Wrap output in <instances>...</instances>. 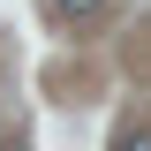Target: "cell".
<instances>
[{
    "mask_svg": "<svg viewBox=\"0 0 151 151\" xmlns=\"http://www.w3.org/2000/svg\"><path fill=\"white\" fill-rule=\"evenodd\" d=\"M0 151H23V144H15V136H8V144H0Z\"/></svg>",
    "mask_w": 151,
    "mask_h": 151,
    "instance_id": "obj_3",
    "label": "cell"
},
{
    "mask_svg": "<svg viewBox=\"0 0 151 151\" xmlns=\"http://www.w3.org/2000/svg\"><path fill=\"white\" fill-rule=\"evenodd\" d=\"M53 8H60V15H68V23H83V15H98L106 0H53Z\"/></svg>",
    "mask_w": 151,
    "mask_h": 151,
    "instance_id": "obj_1",
    "label": "cell"
},
{
    "mask_svg": "<svg viewBox=\"0 0 151 151\" xmlns=\"http://www.w3.org/2000/svg\"><path fill=\"white\" fill-rule=\"evenodd\" d=\"M113 151H151V129H129V136H121Z\"/></svg>",
    "mask_w": 151,
    "mask_h": 151,
    "instance_id": "obj_2",
    "label": "cell"
}]
</instances>
